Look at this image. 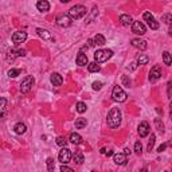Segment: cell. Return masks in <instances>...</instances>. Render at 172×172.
<instances>
[{
    "instance_id": "1",
    "label": "cell",
    "mask_w": 172,
    "mask_h": 172,
    "mask_svg": "<svg viewBox=\"0 0 172 172\" xmlns=\"http://www.w3.org/2000/svg\"><path fill=\"white\" fill-rule=\"evenodd\" d=\"M106 121H108V125H109L112 129L118 128L120 124H121V112H120V109H118V108H113V109H110Z\"/></svg>"
},
{
    "instance_id": "2",
    "label": "cell",
    "mask_w": 172,
    "mask_h": 172,
    "mask_svg": "<svg viewBox=\"0 0 172 172\" xmlns=\"http://www.w3.org/2000/svg\"><path fill=\"white\" fill-rule=\"evenodd\" d=\"M86 8L83 7L82 4H77V5H74V7H71L70 8V11H69V16H70V19H81V18H83V16L86 15Z\"/></svg>"
},
{
    "instance_id": "3",
    "label": "cell",
    "mask_w": 172,
    "mask_h": 172,
    "mask_svg": "<svg viewBox=\"0 0 172 172\" xmlns=\"http://www.w3.org/2000/svg\"><path fill=\"white\" fill-rule=\"evenodd\" d=\"M112 50H97L94 53V59H96V63H102V62H106L109 58H112Z\"/></svg>"
},
{
    "instance_id": "4",
    "label": "cell",
    "mask_w": 172,
    "mask_h": 172,
    "mask_svg": "<svg viewBox=\"0 0 172 172\" xmlns=\"http://www.w3.org/2000/svg\"><path fill=\"white\" fill-rule=\"evenodd\" d=\"M112 97H113V99L114 101H117V102H124V101H126V93L122 90V87L121 86H114L113 87V91H112Z\"/></svg>"
},
{
    "instance_id": "5",
    "label": "cell",
    "mask_w": 172,
    "mask_h": 172,
    "mask_svg": "<svg viewBox=\"0 0 172 172\" xmlns=\"http://www.w3.org/2000/svg\"><path fill=\"white\" fill-rule=\"evenodd\" d=\"M34 83H35L34 77H31V75L26 77L23 81H22V83H20V91H22V93H28V91L32 89Z\"/></svg>"
},
{
    "instance_id": "6",
    "label": "cell",
    "mask_w": 172,
    "mask_h": 172,
    "mask_svg": "<svg viewBox=\"0 0 172 172\" xmlns=\"http://www.w3.org/2000/svg\"><path fill=\"white\" fill-rule=\"evenodd\" d=\"M58 159H59V161H61L63 165H66V164L70 161V159H71V150H70L69 148L63 147L61 150H59Z\"/></svg>"
},
{
    "instance_id": "7",
    "label": "cell",
    "mask_w": 172,
    "mask_h": 172,
    "mask_svg": "<svg viewBox=\"0 0 172 172\" xmlns=\"http://www.w3.org/2000/svg\"><path fill=\"white\" fill-rule=\"evenodd\" d=\"M55 22H56V24H58L59 27H69V26H71V19H70V16L66 15V13H59V15H56Z\"/></svg>"
},
{
    "instance_id": "8",
    "label": "cell",
    "mask_w": 172,
    "mask_h": 172,
    "mask_svg": "<svg viewBox=\"0 0 172 172\" xmlns=\"http://www.w3.org/2000/svg\"><path fill=\"white\" fill-rule=\"evenodd\" d=\"M161 78V69L160 66H153L152 69H150V73H149V81L150 82H156V81H159Z\"/></svg>"
},
{
    "instance_id": "9",
    "label": "cell",
    "mask_w": 172,
    "mask_h": 172,
    "mask_svg": "<svg viewBox=\"0 0 172 172\" xmlns=\"http://www.w3.org/2000/svg\"><path fill=\"white\" fill-rule=\"evenodd\" d=\"M27 39V32L26 31H16L15 34L12 35V42L15 44H20L24 40Z\"/></svg>"
},
{
    "instance_id": "10",
    "label": "cell",
    "mask_w": 172,
    "mask_h": 172,
    "mask_svg": "<svg viewBox=\"0 0 172 172\" xmlns=\"http://www.w3.org/2000/svg\"><path fill=\"white\" fill-rule=\"evenodd\" d=\"M132 31L137 35H144L147 28H145V26L141 22H133V23H132Z\"/></svg>"
},
{
    "instance_id": "11",
    "label": "cell",
    "mask_w": 172,
    "mask_h": 172,
    "mask_svg": "<svg viewBox=\"0 0 172 172\" xmlns=\"http://www.w3.org/2000/svg\"><path fill=\"white\" fill-rule=\"evenodd\" d=\"M150 132V128H149V124L147 121H142L141 124L139 125V134L140 137H147Z\"/></svg>"
},
{
    "instance_id": "12",
    "label": "cell",
    "mask_w": 172,
    "mask_h": 172,
    "mask_svg": "<svg viewBox=\"0 0 172 172\" xmlns=\"http://www.w3.org/2000/svg\"><path fill=\"white\" fill-rule=\"evenodd\" d=\"M7 117V99L0 97V120H5Z\"/></svg>"
},
{
    "instance_id": "13",
    "label": "cell",
    "mask_w": 172,
    "mask_h": 172,
    "mask_svg": "<svg viewBox=\"0 0 172 172\" xmlns=\"http://www.w3.org/2000/svg\"><path fill=\"white\" fill-rule=\"evenodd\" d=\"M26 55V50H11L8 51V55H7V59L8 61H12V59L18 58V56H24Z\"/></svg>"
},
{
    "instance_id": "14",
    "label": "cell",
    "mask_w": 172,
    "mask_h": 172,
    "mask_svg": "<svg viewBox=\"0 0 172 172\" xmlns=\"http://www.w3.org/2000/svg\"><path fill=\"white\" fill-rule=\"evenodd\" d=\"M77 64L78 66H86V64H89V61H87V55L86 54H83L82 51H79L77 55Z\"/></svg>"
},
{
    "instance_id": "15",
    "label": "cell",
    "mask_w": 172,
    "mask_h": 172,
    "mask_svg": "<svg viewBox=\"0 0 172 172\" xmlns=\"http://www.w3.org/2000/svg\"><path fill=\"white\" fill-rule=\"evenodd\" d=\"M50 81H51V83H53L54 86H61L62 83H63V78H62V75L59 74V73H54V74H51Z\"/></svg>"
},
{
    "instance_id": "16",
    "label": "cell",
    "mask_w": 172,
    "mask_h": 172,
    "mask_svg": "<svg viewBox=\"0 0 172 172\" xmlns=\"http://www.w3.org/2000/svg\"><path fill=\"white\" fill-rule=\"evenodd\" d=\"M36 32H38V35H39L40 38H43L44 40H51V42H54V36L50 34V32L47 31V30H43V28H38L36 30Z\"/></svg>"
},
{
    "instance_id": "17",
    "label": "cell",
    "mask_w": 172,
    "mask_h": 172,
    "mask_svg": "<svg viewBox=\"0 0 172 172\" xmlns=\"http://www.w3.org/2000/svg\"><path fill=\"white\" fill-rule=\"evenodd\" d=\"M120 23L122 24V26H125V27H129V26H132V23H133V19H132L130 15L122 13V15L120 16Z\"/></svg>"
},
{
    "instance_id": "18",
    "label": "cell",
    "mask_w": 172,
    "mask_h": 172,
    "mask_svg": "<svg viewBox=\"0 0 172 172\" xmlns=\"http://www.w3.org/2000/svg\"><path fill=\"white\" fill-rule=\"evenodd\" d=\"M130 43H132V46H133V47L140 48V50H145V48L148 47L147 42H145V40H142V39H132Z\"/></svg>"
},
{
    "instance_id": "19",
    "label": "cell",
    "mask_w": 172,
    "mask_h": 172,
    "mask_svg": "<svg viewBox=\"0 0 172 172\" xmlns=\"http://www.w3.org/2000/svg\"><path fill=\"white\" fill-rule=\"evenodd\" d=\"M113 160L117 165H124L126 163V156L124 153H116V155H113Z\"/></svg>"
},
{
    "instance_id": "20",
    "label": "cell",
    "mask_w": 172,
    "mask_h": 172,
    "mask_svg": "<svg viewBox=\"0 0 172 172\" xmlns=\"http://www.w3.org/2000/svg\"><path fill=\"white\" fill-rule=\"evenodd\" d=\"M36 8L40 12H47V11L50 10V3L46 1V0H40V1L36 3Z\"/></svg>"
},
{
    "instance_id": "21",
    "label": "cell",
    "mask_w": 172,
    "mask_h": 172,
    "mask_svg": "<svg viewBox=\"0 0 172 172\" xmlns=\"http://www.w3.org/2000/svg\"><path fill=\"white\" fill-rule=\"evenodd\" d=\"M13 130H15L16 134H23L24 132L27 130V126H26V124H23V122H18L13 126Z\"/></svg>"
},
{
    "instance_id": "22",
    "label": "cell",
    "mask_w": 172,
    "mask_h": 172,
    "mask_svg": "<svg viewBox=\"0 0 172 172\" xmlns=\"http://www.w3.org/2000/svg\"><path fill=\"white\" fill-rule=\"evenodd\" d=\"M70 141L73 142V144H75V145H78V144H81L82 142V137H81V134H78V133H71L70 134Z\"/></svg>"
},
{
    "instance_id": "23",
    "label": "cell",
    "mask_w": 172,
    "mask_h": 172,
    "mask_svg": "<svg viewBox=\"0 0 172 172\" xmlns=\"http://www.w3.org/2000/svg\"><path fill=\"white\" fill-rule=\"evenodd\" d=\"M93 42H94V44H98V46H104L105 43H106V40H105V36H104V35H101V34H97L96 36H94Z\"/></svg>"
},
{
    "instance_id": "24",
    "label": "cell",
    "mask_w": 172,
    "mask_h": 172,
    "mask_svg": "<svg viewBox=\"0 0 172 172\" xmlns=\"http://www.w3.org/2000/svg\"><path fill=\"white\" fill-rule=\"evenodd\" d=\"M86 124H87L86 118L79 117V118H77V120H75V128H77V129H82V128H85V126H86Z\"/></svg>"
},
{
    "instance_id": "25",
    "label": "cell",
    "mask_w": 172,
    "mask_h": 172,
    "mask_svg": "<svg viewBox=\"0 0 172 172\" xmlns=\"http://www.w3.org/2000/svg\"><path fill=\"white\" fill-rule=\"evenodd\" d=\"M148 62H149V56H148L147 54H140V55L137 56V63L139 64H147Z\"/></svg>"
},
{
    "instance_id": "26",
    "label": "cell",
    "mask_w": 172,
    "mask_h": 172,
    "mask_svg": "<svg viewBox=\"0 0 172 172\" xmlns=\"http://www.w3.org/2000/svg\"><path fill=\"white\" fill-rule=\"evenodd\" d=\"M73 159H74V163H77V164H82L83 163V155L79 152V150H77V152L73 155Z\"/></svg>"
},
{
    "instance_id": "27",
    "label": "cell",
    "mask_w": 172,
    "mask_h": 172,
    "mask_svg": "<svg viewBox=\"0 0 172 172\" xmlns=\"http://www.w3.org/2000/svg\"><path fill=\"white\" fill-rule=\"evenodd\" d=\"M99 69H101V67H99V64H97L96 62H93V63H89V64H87V70H89L90 73H98Z\"/></svg>"
},
{
    "instance_id": "28",
    "label": "cell",
    "mask_w": 172,
    "mask_h": 172,
    "mask_svg": "<svg viewBox=\"0 0 172 172\" xmlns=\"http://www.w3.org/2000/svg\"><path fill=\"white\" fill-rule=\"evenodd\" d=\"M163 61H164V63H165L167 66H171L172 58H171V55H169L168 51H164V53H163Z\"/></svg>"
},
{
    "instance_id": "29",
    "label": "cell",
    "mask_w": 172,
    "mask_h": 172,
    "mask_svg": "<svg viewBox=\"0 0 172 172\" xmlns=\"http://www.w3.org/2000/svg\"><path fill=\"white\" fill-rule=\"evenodd\" d=\"M155 125H156V128H157V130L160 132V133H164V124L161 122L160 118H156L155 120Z\"/></svg>"
},
{
    "instance_id": "30",
    "label": "cell",
    "mask_w": 172,
    "mask_h": 172,
    "mask_svg": "<svg viewBox=\"0 0 172 172\" xmlns=\"http://www.w3.org/2000/svg\"><path fill=\"white\" fill-rule=\"evenodd\" d=\"M19 74H20V70L19 69H10L8 70V77L10 78H15V77H18Z\"/></svg>"
},
{
    "instance_id": "31",
    "label": "cell",
    "mask_w": 172,
    "mask_h": 172,
    "mask_svg": "<svg viewBox=\"0 0 172 172\" xmlns=\"http://www.w3.org/2000/svg\"><path fill=\"white\" fill-rule=\"evenodd\" d=\"M75 109H77V112L78 113H83V112H86V104H83V102H78L77 104V106H75Z\"/></svg>"
},
{
    "instance_id": "32",
    "label": "cell",
    "mask_w": 172,
    "mask_h": 172,
    "mask_svg": "<svg viewBox=\"0 0 172 172\" xmlns=\"http://www.w3.org/2000/svg\"><path fill=\"white\" fill-rule=\"evenodd\" d=\"M56 144L59 145V147H66L67 145V140L64 139V137H62V136H59V137H56Z\"/></svg>"
},
{
    "instance_id": "33",
    "label": "cell",
    "mask_w": 172,
    "mask_h": 172,
    "mask_svg": "<svg viewBox=\"0 0 172 172\" xmlns=\"http://www.w3.org/2000/svg\"><path fill=\"white\" fill-rule=\"evenodd\" d=\"M155 140H156V136L155 134H150V139H149V141H148V150H152L153 149V145H155Z\"/></svg>"
},
{
    "instance_id": "34",
    "label": "cell",
    "mask_w": 172,
    "mask_h": 172,
    "mask_svg": "<svg viewBox=\"0 0 172 172\" xmlns=\"http://www.w3.org/2000/svg\"><path fill=\"white\" fill-rule=\"evenodd\" d=\"M148 26H149L152 30H157V28H159V22L156 20L155 18H153L152 20H149V22H148Z\"/></svg>"
},
{
    "instance_id": "35",
    "label": "cell",
    "mask_w": 172,
    "mask_h": 172,
    "mask_svg": "<svg viewBox=\"0 0 172 172\" xmlns=\"http://www.w3.org/2000/svg\"><path fill=\"white\" fill-rule=\"evenodd\" d=\"M47 168H48V172H54V168H55V165H54V160L51 157H48L47 159Z\"/></svg>"
},
{
    "instance_id": "36",
    "label": "cell",
    "mask_w": 172,
    "mask_h": 172,
    "mask_svg": "<svg viewBox=\"0 0 172 172\" xmlns=\"http://www.w3.org/2000/svg\"><path fill=\"white\" fill-rule=\"evenodd\" d=\"M134 152L137 153V155H141L142 152V145L140 141H136V144H134Z\"/></svg>"
},
{
    "instance_id": "37",
    "label": "cell",
    "mask_w": 172,
    "mask_h": 172,
    "mask_svg": "<svg viewBox=\"0 0 172 172\" xmlns=\"http://www.w3.org/2000/svg\"><path fill=\"white\" fill-rule=\"evenodd\" d=\"M121 82H122V85L126 86V87L130 86V79L128 78V75H122V77H121Z\"/></svg>"
},
{
    "instance_id": "38",
    "label": "cell",
    "mask_w": 172,
    "mask_h": 172,
    "mask_svg": "<svg viewBox=\"0 0 172 172\" xmlns=\"http://www.w3.org/2000/svg\"><path fill=\"white\" fill-rule=\"evenodd\" d=\"M142 18H144V20L149 22V20H152V19H153V15L149 12V11H147V12H144V15H142Z\"/></svg>"
},
{
    "instance_id": "39",
    "label": "cell",
    "mask_w": 172,
    "mask_h": 172,
    "mask_svg": "<svg viewBox=\"0 0 172 172\" xmlns=\"http://www.w3.org/2000/svg\"><path fill=\"white\" fill-rule=\"evenodd\" d=\"M171 18H172V15H171V13H165V15L163 16V20L167 24H169V23H171Z\"/></svg>"
},
{
    "instance_id": "40",
    "label": "cell",
    "mask_w": 172,
    "mask_h": 172,
    "mask_svg": "<svg viewBox=\"0 0 172 172\" xmlns=\"http://www.w3.org/2000/svg\"><path fill=\"white\" fill-rule=\"evenodd\" d=\"M61 172H74V169L70 168V167H67V165H62L61 167Z\"/></svg>"
},
{
    "instance_id": "41",
    "label": "cell",
    "mask_w": 172,
    "mask_h": 172,
    "mask_svg": "<svg viewBox=\"0 0 172 172\" xmlns=\"http://www.w3.org/2000/svg\"><path fill=\"white\" fill-rule=\"evenodd\" d=\"M102 87V82H93V89L94 90H99Z\"/></svg>"
},
{
    "instance_id": "42",
    "label": "cell",
    "mask_w": 172,
    "mask_h": 172,
    "mask_svg": "<svg viewBox=\"0 0 172 172\" xmlns=\"http://www.w3.org/2000/svg\"><path fill=\"white\" fill-rule=\"evenodd\" d=\"M167 145H168V144H167V142H165V144H161L160 147L157 148V152H163V150H164V149H165V148H167Z\"/></svg>"
},
{
    "instance_id": "43",
    "label": "cell",
    "mask_w": 172,
    "mask_h": 172,
    "mask_svg": "<svg viewBox=\"0 0 172 172\" xmlns=\"http://www.w3.org/2000/svg\"><path fill=\"white\" fill-rule=\"evenodd\" d=\"M87 46H89V47H94V46H96V44H94V42H93V39L87 40Z\"/></svg>"
},
{
    "instance_id": "44",
    "label": "cell",
    "mask_w": 172,
    "mask_h": 172,
    "mask_svg": "<svg viewBox=\"0 0 172 172\" xmlns=\"http://www.w3.org/2000/svg\"><path fill=\"white\" fill-rule=\"evenodd\" d=\"M136 69V63H130V66H128V70H134Z\"/></svg>"
},
{
    "instance_id": "45",
    "label": "cell",
    "mask_w": 172,
    "mask_h": 172,
    "mask_svg": "<svg viewBox=\"0 0 172 172\" xmlns=\"http://www.w3.org/2000/svg\"><path fill=\"white\" fill-rule=\"evenodd\" d=\"M124 155H125V156L130 155V150H129V149H128V148H126V149H124Z\"/></svg>"
},
{
    "instance_id": "46",
    "label": "cell",
    "mask_w": 172,
    "mask_h": 172,
    "mask_svg": "<svg viewBox=\"0 0 172 172\" xmlns=\"http://www.w3.org/2000/svg\"><path fill=\"white\" fill-rule=\"evenodd\" d=\"M168 96L171 97V82H168Z\"/></svg>"
},
{
    "instance_id": "47",
    "label": "cell",
    "mask_w": 172,
    "mask_h": 172,
    "mask_svg": "<svg viewBox=\"0 0 172 172\" xmlns=\"http://www.w3.org/2000/svg\"><path fill=\"white\" fill-rule=\"evenodd\" d=\"M106 153V156H112L113 155V150H108V152H105Z\"/></svg>"
},
{
    "instance_id": "48",
    "label": "cell",
    "mask_w": 172,
    "mask_h": 172,
    "mask_svg": "<svg viewBox=\"0 0 172 172\" xmlns=\"http://www.w3.org/2000/svg\"><path fill=\"white\" fill-rule=\"evenodd\" d=\"M140 172H148V169L147 168H141V169H140Z\"/></svg>"
},
{
    "instance_id": "49",
    "label": "cell",
    "mask_w": 172,
    "mask_h": 172,
    "mask_svg": "<svg viewBox=\"0 0 172 172\" xmlns=\"http://www.w3.org/2000/svg\"><path fill=\"white\" fill-rule=\"evenodd\" d=\"M91 172H97V171H91Z\"/></svg>"
},
{
    "instance_id": "50",
    "label": "cell",
    "mask_w": 172,
    "mask_h": 172,
    "mask_svg": "<svg viewBox=\"0 0 172 172\" xmlns=\"http://www.w3.org/2000/svg\"><path fill=\"white\" fill-rule=\"evenodd\" d=\"M165 172H169V171H165Z\"/></svg>"
}]
</instances>
